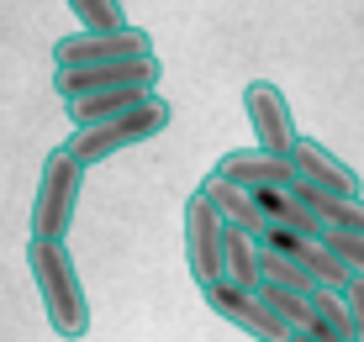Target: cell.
Returning <instances> with one entry per match:
<instances>
[{
  "label": "cell",
  "instance_id": "obj_12",
  "mask_svg": "<svg viewBox=\"0 0 364 342\" xmlns=\"http://www.w3.org/2000/svg\"><path fill=\"white\" fill-rule=\"evenodd\" d=\"M222 285L232 289H259V237H248L243 226H228L222 232Z\"/></svg>",
  "mask_w": 364,
  "mask_h": 342
},
{
  "label": "cell",
  "instance_id": "obj_11",
  "mask_svg": "<svg viewBox=\"0 0 364 342\" xmlns=\"http://www.w3.org/2000/svg\"><path fill=\"white\" fill-rule=\"evenodd\" d=\"M200 195L211 200V211H217L228 226H243L248 237H264V232H269L264 211H259V200L248 195V189H237V184H228V180H217V174H206V180H200Z\"/></svg>",
  "mask_w": 364,
  "mask_h": 342
},
{
  "label": "cell",
  "instance_id": "obj_16",
  "mask_svg": "<svg viewBox=\"0 0 364 342\" xmlns=\"http://www.w3.org/2000/svg\"><path fill=\"white\" fill-rule=\"evenodd\" d=\"M322 243H328V253L354 274V280H364V237H354V232H322Z\"/></svg>",
  "mask_w": 364,
  "mask_h": 342
},
{
  "label": "cell",
  "instance_id": "obj_8",
  "mask_svg": "<svg viewBox=\"0 0 364 342\" xmlns=\"http://www.w3.org/2000/svg\"><path fill=\"white\" fill-rule=\"evenodd\" d=\"M206 306H211V316H222L228 326H237V332L254 337V342H291V332H285V326L264 311V300L248 295V289L211 285V289H206Z\"/></svg>",
  "mask_w": 364,
  "mask_h": 342
},
{
  "label": "cell",
  "instance_id": "obj_5",
  "mask_svg": "<svg viewBox=\"0 0 364 342\" xmlns=\"http://www.w3.org/2000/svg\"><path fill=\"white\" fill-rule=\"evenodd\" d=\"M243 111H248V126H254V153L291 163L301 132H296V121H291V106H285L280 84L254 79V84L243 90Z\"/></svg>",
  "mask_w": 364,
  "mask_h": 342
},
{
  "label": "cell",
  "instance_id": "obj_1",
  "mask_svg": "<svg viewBox=\"0 0 364 342\" xmlns=\"http://www.w3.org/2000/svg\"><path fill=\"white\" fill-rule=\"evenodd\" d=\"M27 269H32V285H37L48 326L69 342L90 332V300H85V285H80L69 243H27Z\"/></svg>",
  "mask_w": 364,
  "mask_h": 342
},
{
  "label": "cell",
  "instance_id": "obj_2",
  "mask_svg": "<svg viewBox=\"0 0 364 342\" xmlns=\"http://www.w3.org/2000/svg\"><path fill=\"white\" fill-rule=\"evenodd\" d=\"M169 100L164 95H154V100H143L137 111H127V116H117V121H106V126H90V132H74L69 143H64V153L80 163V169H95V163H106V158H117V153H127V148H143L148 137H159L169 126Z\"/></svg>",
  "mask_w": 364,
  "mask_h": 342
},
{
  "label": "cell",
  "instance_id": "obj_15",
  "mask_svg": "<svg viewBox=\"0 0 364 342\" xmlns=\"http://www.w3.org/2000/svg\"><path fill=\"white\" fill-rule=\"evenodd\" d=\"M69 16L80 21L85 32H127V6H117V0H69Z\"/></svg>",
  "mask_w": 364,
  "mask_h": 342
},
{
  "label": "cell",
  "instance_id": "obj_4",
  "mask_svg": "<svg viewBox=\"0 0 364 342\" xmlns=\"http://www.w3.org/2000/svg\"><path fill=\"white\" fill-rule=\"evenodd\" d=\"M137 58H154V37L143 27L127 32H74L58 37L53 63L58 69H106V63H137Z\"/></svg>",
  "mask_w": 364,
  "mask_h": 342
},
{
  "label": "cell",
  "instance_id": "obj_6",
  "mask_svg": "<svg viewBox=\"0 0 364 342\" xmlns=\"http://www.w3.org/2000/svg\"><path fill=\"white\" fill-rule=\"evenodd\" d=\"M159 58H137V63H106V69H53V90L64 106H80V100L111 95V90H159Z\"/></svg>",
  "mask_w": 364,
  "mask_h": 342
},
{
  "label": "cell",
  "instance_id": "obj_7",
  "mask_svg": "<svg viewBox=\"0 0 364 342\" xmlns=\"http://www.w3.org/2000/svg\"><path fill=\"white\" fill-rule=\"evenodd\" d=\"M222 232H228V221L211 211V200L196 195L185 200V263H191V280L200 289L222 285Z\"/></svg>",
  "mask_w": 364,
  "mask_h": 342
},
{
  "label": "cell",
  "instance_id": "obj_13",
  "mask_svg": "<svg viewBox=\"0 0 364 342\" xmlns=\"http://www.w3.org/2000/svg\"><path fill=\"white\" fill-rule=\"evenodd\" d=\"M154 95H159V90H143V84H132V90H111V95H95V100L69 106V121H74V132H90V126H106V121L137 111L143 100H154Z\"/></svg>",
  "mask_w": 364,
  "mask_h": 342
},
{
  "label": "cell",
  "instance_id": "obj_17",
  "mask_svg": "<svg viewBox=\"0 0 364 342\" xmlns=\"http://www.w3.org/2000/svg\"><path fill=\"white\" fill-rule=\"evenodd\" d=\"M343 300H348V321H354V342H364V280L348 285Z\"/></svg>",
  "mask_w": 364,
  "mask_h": 342
},
{
  "label": "cell",
  "instance_id": "obj_3",
  "mask_svg": "<svg viewBox=\"0 0 364 342\" xmlns=\"http://www.w3.org/2000/svg\"><path fill=\"white\" fill-rule=\"evenodd\" d=\"M80 184H85V169L64 153V148H53V153L43 158L37 195H32V243H69Z\"/></svg>",
  "mask_w": 364,
  "mask_h": 342
},
{
  "label": "cell",
  "instance_id": "obj_18",
  "mask_svg": "<svg viewBox=\"0 0 364 342\" xmlns=\"http://www.w3.org/2000/svg\"><path fill=\"white\" fill-rule=\"evenodd\" d=\"M291 342H317V337H291Z\"/></svg>",
  "mask_w": 364,
  "mask_h": 342
},
{
  "label": "cell",
  "instance_id": "obj_9",
  "mask_svg": "<svg viewBox=\"0 0 364 342\" xmlns=\"http://www.w3.org/2000/svg\"><path fill=\"white\" fill-rule=\"evenodd\" d=\"M296 180L301 184H311V189H322V195H343V200H364V180L354 169H348L343 158H333L328 148L317 143V137H301L296 143Z\"/></svg>",
  "mask_w": 364,
  "mask_h": 342
},
{
  "label": "cell",
  "instance_id": "obj_14",
  "mask_svg": "<svg viewBox=\"0 0 364 342\" xmlns=\"http://www.w3.org/2000/svg\"><path fill=\"white\" fill-rule=\"evenodd\" d=\"M317 342H354V321H348V300L333 295V289H317L311 295V332Z\"/></svg>",
  "mask_w": 364,
  "mask_h": 342
},
{
  "label": "cell",
  "instance_id": "obj_10",
  "mask_svg": "<svg viewBox=\"0 0 364 342\" xmlns=\"http://www.w3.org/2000/svg\"><path fill=\"white\" fill-rule=\"evenodd\" d=\"M211 174L228 180V184H237V189H248V195H259V189H291L296 184V163H280V158H264V153H228Z\"/></svg>",
  "mask_w": 364,
  "mask_h": 342
}]
</instances>
